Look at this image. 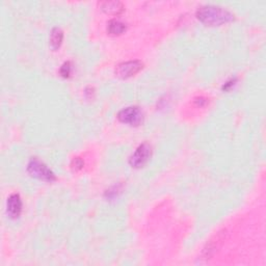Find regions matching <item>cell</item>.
Masks as SVG:
<instances>
[{
	"mask_svg": "<svg viewBox=\"0 0 266 266\" xmlns=\"http://www.w3.org/2000/svg\"><path fill=\"white\" fill-rule=\"evenodd\" d=\"M196 18L208 26H219L234 21V15L224 7L216 5H203L196 10Z\"/></svg>",
	"mask_w": 266,
	"mask_h": 266,
	"instance_id": "obj_1",
	"label": "cell"
},
{
	"mask_svg": "<svg viewBox=\"0 0 266 266\" xmlns=\"http://www.w3.org/2000/svg\"><path fill=\"white\" fill-rule=\"evenodd\" d=\"M27 172L30 174V176L36 178L45 182H53L55 181V175L48 166L40 161L39 159L33 158L27 165Z\"/></svg>",
	"mask_w": 266,
	"mask_h": 266,
	"instance_id": "obj_2",
	"label": "cell"
},
{
	"mask_svg": "<svg viewBox=\"0 0 266 266\" xmlns=\"http://www.w3.org/2000/svg\"><path fill=\"white\" fill-rule=\"evenodd\" d=\"M118 119L122 123L138 127L142 124L143 113L138 106H129V107L123 108L118 113Z\"/></svg>",
	"mask_w": 266,
	"mask_h": 266,
	"instance_id": "obj_3",
	"label": "cell"
},
{
	"mask_svg": "<svg viewBox=\"0 0 266 266\" xmlns=\"http://www.w3.org/2000/svg\"><path fill=\"white\" fill-rule=\"evenodd\" d=\"M152 155V147L148 142H143L135 150L134 153L129 159V163L134 169H141L145 166Z\"/></svg>",
	"mask_w": 266,
	"mask_h": 266,
	"instance_id": "obj_4",
	"label": "cell"
},
{
	"mask_svg": "<svg viewBox=\"0 0 266 266\" xmlns=\"http://www.w3.org/2000/svg\"><path fill=\"white\" fill-rule=\"evenodd\" d=\"M142 68L143 64L140 60H129L120 64L116 68V75L122 79H127L138 74Z\"/></svg>",
	"mask_w": 266,
	"mask_h": 266,
	"instance_id": "obj_5",
	"label": "cell"
},
{
	"mask_svg": "<svg viewBox=\"0 0 266 266\" xmlns=\"http://www.w3.org/2000/svg\"><path fill=\"white\" fill-rule=\"evenodd\" d=\"M6 211L11 218H18L22 212V200L18 194H13L6 202Z\"/></svg>",
	"mask_w": 266,
	"mask_h": 266,
	"instance_id": "obj_6",
	"label": "cell"
},
{
	"mask_svg": "<svg viewBox=\"0 0 266 266\" xmlns=\"http://www.w3.org/2000/svg\"><path fill=\"white\" fill-rule=\"evenodd\" d=\"M99 7L103 12L112 15H119L124 11V4L120 1H103L99 3Z\"/></svg>",
	"mask_w": 266,
	"mask_h": 266,
	"instance_id": "obj_7",
	"label": "cell"
},
{
	"mask_svg": "<svg viewBox=\"0 0 266 266\" xmlns=\"http://www.w3.org/2000/svg\"><path fill=\"white\" fill-rule=\"evenodd\" d=\"M64 40V33L63 30L58 28V27H54L51 30L50 34V47L56 51L57 49H59V47L62 46V43Z\"/></svg>",
	"mask_w": 266,
	"mask_h": 266,
	"instance_id": "obj_8",
	"label": "cell"
},
{
	"mask_svg": "<svg viewBox=\"0 0 266 266\" xmlns=\"http://www.w3.org/2000/svg\"><path fill=\"white\" fill-rule=\"evenodd\" d=\"M126 30V24L120 20L112 19L107 23V32L112 35H122Z\"/></svg>",
	"mask_w": 266,
	"mask_h": 266,
	"instance_id": "obj_9",
	"label": "cell"
},
{
	"mask_svg": "<svg viewBox=\"0 0 266 266\" xmlns=\"http://www.w3.org/2000/svg\"><path fill=\"white\" fill-rule=\"evenodd\" d=\"M71 70H72V66H71V63L70 62H67L65 63L62 67H60V75L63 76V77L65 78H68L71 74Z\"/></svg>",
	"mask_w": 266,
	"mask_h": 266,
	"instance_id": "obj_10",
	"label": "cell"
},
{
	"mask_svg": "<svg viewBox=\"0 0 266 266\" xmlns=\"http://www.w3.org/2000/svg\"><path fill=\"white\" fill-rule=\"evenodd\" d=\"M83 161L81 158H75L73 159V161L71 163V168L74 170V171H79L83 168Z\"/></svg>",
	"mask_w": 266,
	"mask_h": 266,
	"instance_id": "obj_11",
	"label": "cell"
},
{
	"mask_svg": "<svg viewBox=\"0 0 266 266\" xmlns=\"http://www.w3.org/2000/svg\"><path fill=\"white\" fill-rule=\"evenodd\" d=\"M235 81H236V79H234V80L232 79L231 81H228V82L226 83V85L223 87V89H229V87H232V86L234 85V82H235Z\"/></svg>",
	"mask_w": 266,
	"mask_h": 266,
	"instance_id": "obj_12",
	"label": "cell"
}]
</instances>
